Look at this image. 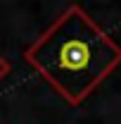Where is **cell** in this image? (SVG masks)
I'll return each mask as SVG.
<instances>
[{
    "label": "cell",
    "mask_w": 121,
    "mask_h": 124,
    "mask_svg": "<svg viewBox=\"0 0 121 124\" xmlns=\"http://www.w3.org/2000/svg\"><path fill=\"white\" fill-rule=\"evenodd\" d=\"M24 57L69 105H81L121 64V48L86 10L69 5Z\"/></svg>",
    "instance_id": "obj_1"
}]
</instances>
